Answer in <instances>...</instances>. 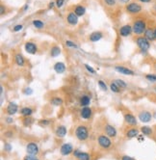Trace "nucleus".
I'll return each mask as SVG.
<instances>
[{
    "label": "nucleus",
    "instance_id": "f257e3e1",
    "mask_svg": "<svg viewBox=\"0 0 156 160\" xmlns=\"http://www.w3.org/2000/svg\"><path fill=\"white\" fill-rule=\"evenodd\" d=\"M132 29H133V33L135 35L137 36L143 35L146 32V30H147V22L144 19H137V20L134 21Z\"/></svg>",
    "mask_w": 156,
    "mask_h": 160
},
{
    "label": "nucleus",
    "instance_id": "f03ea898",
    "mask_svg": "<svg viewBox=\"0 0 156 160\" xmlns=\"http://www.w3.org/2000/svg\"><path fill=\"white\" fill-rule=\"evenodd\" d=\"M136 43L142 52H147L150 48V42L145 36H138V38L136 39Z\"/></svg>",
    "mask_w": 156,
    "mask_h": 160
},
{
    "label": "nucleus",
    "instance_id": "7ed1b4c3",
    "mask_svg": "<svg viewBox=\"0 0 156 160\" xmlns=\"http://www.w3.org/2000/svg\"><path fill=\"white\" fill-rule=\"evenodd\" d=\"M75 136L79 141H85L89 137V130L85 125H78L75 129Z\"/></svg>",
    "mask_w": 156,
    "mask_h": 160
},
{
    "label": "nucleus",
    "instance_id": "20e7f679",
    "mask_svg": "<svg viewBox=\"0 0 156 160\" xmlns=\"http://www.w3.org/2000/svg\"><path fill=\"white\" fill-rule=\"evenodd\" d=\"M127 13L131 14H140L142 12V6H141L139 3H136V2H131V3H128L125 7Z\"/></svg>",
    "mask_w": 156,
    "mask_h": 160
},
{
    "label": "nucleus",
    "instance_id": "39448f33",
    "mask_svg": "<svg viewBox=\"0 0 156 160\" xmlns=\"http://www.w3.org/2000/svg\"><path fill=\"white\" fill-rule=\"evenodd\" d=\"M97 142H98L99 146L103 149H109L112 145L110 137H108L107 135H99L97 138Z\"/></svg>",
    "mask_w": 156,
    "mask_h": 160
},
{
    "label": "nucleus",
    "instance_id": "423d86ee",
    "mask_svg": "<svg viewBox=\"0 0 156 160\" xmlns=\"http://www.w3.org/2000/svg\"><path fill=\"white\" fill-rule=\"evenodd\" d=\"M26 151H27V153L30 154V155H37L39 153V147L36 143L31 142L26 146Z\"/></svg>",
    "mask_w": 156,
    "mask_h": 160
},
{
    "label": "nucleus",
    "instance_id": "0eeeda50",
    "mask_svg": "<svg viewBox=\"0 0 156 160\" xmlns=\"http://www.w3.org/2000/svg\"><path fill=\"white\" fill-rule=\"evenodd\" d=\"M132 32H133L132 26L129 25V24H125V25L121 26L119 28V35L121 37H128V36H130L132 34Z\"/></svg>",
    "mask_w": 156,
    "mask_h": 160
},
{
    "label": "nucleus",
    "instance_id": "6e6552de",
    "mask_svg": "<svg viewBox=\"0 0 156 160\" xmlns=\"http://www.w3.org/2000/svg\"><path fill=\"white\" fill-rule=\"evenodd\" d=\"M138 119L141 121L142 123H149L150 121H151L152 119V115L150 112H148V111H142V112H140L138 116Z\"/></svg>",
    "mask_w": 156,
    "mask_h": 160
},
{
    "label": "nucleus",
    "instance_id": "1a4fd4ad",
    "mask_svg": "<svg viewBox=\"0 0 156 160\" xmlns=\"http://www.w3.org/2000/svg\"><path fill=\"white\" fill-rule=\"evenodd\" d=\"M72 151H73V147H72L71 144H69V143L64 144L60 149V152L62 155H69Z\"/></svg>",
    "mask_w": 156,
    "mask_h": 160
},
{
    "label": "nucleus",
    "instance_id": "9d476101",
    "mask_svg": "<svg viewBox=\"0 0 156 160\" xmlns=\"http://www.w3.org/2000/svg\"><path fill=\"white\" fill-rule=\"evenodd\" d=\"M24 48H25L26 52L29 53V54H36L38 51L37 45H36L34 43H31V42L26 43L25 45H24Z\"/></svg>",
    "mask_w": 156,
    "mask_h": 160
},
{
    "label": "nucleus",
    "instance_id": "9b49d317",
    "mask_svg": "<svg viewBox=\"0 0 156 160\" xmlns=\"http://www.w3.org/2000/svg\"><path fill=\"white\" fill-rule=\"evenodd\" d=\"M115 70L118 72H119V73L124 74V75H134V74H135L134 71L128 69V68L123 67V66H117V67H115Z\"/></svg>",
    "mask_w": 156,
    "mask_h": 160
},
{
    "label": "nucleus",
    "instance_id": "f8f14e48",
    "mask_svg": "<svg viewBox=\"0 0 156 160\" xmlns=\"http://www.w3.org/2000/svg\"><path fill=\"white\" fill-rule=\"evenodd\" d=\"M124 121L129 125H133L134 127V125H137V119L135 118V116H133L130 113H127L124 115Z\"/></svg>",
    "mask_w": 156,
    "mask_h": 160
},
{
    "label": "nucleus",
    "instance_id": "ddd939ff",
    "mask_svg": "<svg viewBox=\"0 0 156 160\" xmlns=\"http://www.w3.org/2000/svg\"><path fill=\"white\" fill-rule=\"evenodd\" d=\"M105 133L108 137L110 138H115L117 136V130L116 128L111 125H105Z\"/></svg>",
    "mask_w": 156,
    "mask_h": 160
},
{
    "label": "nucleus",
    "instance_id": "4468645a",
    "mask_svg": "<svg viewBox=\"0 0 156 160\" xmlns=\"http://www.w3.org/2000/svg\"><path fill=\"white\" fill-rule=\"evenodd\" d=\"M67 20L70 25H76L78 23V16L74 12H71L67 16Z\"/></svg>",
    "mask_w": 156,
    "mask_h": 160
},
{
    "label": "nucleus",
    "instance_id": "2eb2a0df",
    "mask_svg": "<svg viewBox=\"0 0 156 160\" xmlns=\"http://www.w3.org/2000/svg\"><path fill=\"white\" fill-rule=\"evenodd\" d=\"M7 113L9 114V115H14L16 112L18 111V104L16 103H14V102H10L8 104V106H7Z\"/></svg>",
    "mask_w": 156,
    "mask_h": 160
},
{
    "label": "nucleus",
    "instance_id": "dca6fc26",
    "mask_svg": "<svg viewBox=\"0 0 156 160\" xmlns=\"http://www.w3.org/2000/svg\"><path fill=\"white\" fill-rule=\"evenodd\" d=\"M81 117L84 119V120H89L90 118L92 117V109L90 107H83L82 110H81Z\"/></svg>",
    "mask_w": 156,
    "mask_h": 160
},
{
    "label": "nucleus",
    "instance_id": "f3484780",
    "mask_svg": "<svg viewBox=\"0 0 156 160\" xmlns=\"http://www.w3.org/2000/svg\"><path fill=\"white\" fill-rule=\"evenodd\" d=\"M144 36L147 39L149 42H153L155 41V36H154V29L152 28H147L146 32L144 33Z\"/></svg>",
    "mask_w": 156,
    "mask_h": 160
},
{
    "label": "nucleus",
    "instance_id": "a211bd4d",
    "mask_svg": "<svg viewBox=\"0 0 156 160\" xmlns=\"http://www.w3.org/2000/svg\"><path fill=\"white\" fill-rule=\"evenodd\" d=\"M68 130H67V127H64V125H60V127H57V129H56L55 131V134L57 137L59 138H63L66 136V134H67Z\"/></svg>",
    "mask_w": 156,
    "mask_h": 160
},
{
    "label": "nucleus",
    "instance_id": "6ab92c4d",
    "mask_svg": "<svg viewBox=\"0 0 156 160\" xmlns=\"http://www.w3.org/2000/svg\"><path fill=\"white\" fill-rule=\"evenodd\" d=\"M54 71L57 73H64L66 71V65L63 62H57L54 65Z\"/></svg>",
    "mask_w": 156,
    "mask_h": 160
},
{
    "label": "nucleus",
    "instance_id": "aec40b11",
    "mask_svg": "<svg viewBox=\"0 0 156 160\" xmlns=\"http://www.w3.org/2000/svg\"><path fill=\"white\" fill-rule=\"evenodd\" d=\"M101 39H102V33L99 32V31L92 33L91 36H90V41H91L92 43H96V42H98V41H100Z\"/></svg>",
    "mask_w": 156,
    "mask_h": 160
},
{
    "label": "nucleus",
    "instance_id": "412c9836",
    "mask_svg": "<svg viewBox=\"0 0 156 160\" xmlns=\"http://www.w3.org/2000/svg\"><path fill=\"white\" fill-rule=\"evenodd\" d=\"M140 131L142 132V134L144 136H151L153 130L150 127H147V125H145V127H142L140 129Z\"/></svg>",
    "mask_w": 156,
    "mask_h": 160
},
{
    "label": "nucleus",
    "instance_id": "4be33fe9",
    "mask_svg": "<svg viewBox=\"0 0 156 160\" xmlns=\"http://www.w3.org/2000/svg\"><path fill=\"white\" fill-rule=\"evenodd\" d=\"M139 129L137 128H130L127 132H126V137L129 138V139H132V138H137L139 135Z\"/></svg>",
    "mask_w": 156,
    "mask_h": 160
},
{
    "label": "nucleus",
    "instance_id": "5701e85b",
    "mask_svg": "<svg viewBox=\"0 0 156 160\" xmlns=\"http://www.w3.org/2000/svg\"><path fill=\"white\" fill-rule=\"evenodd\" d=\"M74 13L76 14L78 16H82L86 13V9H85V7H83L82 5H77L74 8Z\"/></svg>",
    "mask_w": 156,
    "mask_h": 160
},
{
    "label": "nucleus",
    "instance_id": "b1692460",
    "mask_svg": "<svg viewBox=\"0 0 156 160\" xmlns=\"http://www.w3.org/2000/svg\"><path fill=\"white\" fill-rule=\"evenodd\" d=\"M20 114L24 117H30L33 114V109L30 107H23L20 109Z\"/></svg>",
    "mask_w": 156,
    "mask_h": 160
},
{
    "label": "nucleus",
    "instance_id": "393cba45",
    "mask_svg": "<svg viewBox=\"0 0 156 160\" xmlns=\"http://www.w3.org/2000/svg\"><path fill=\"white\" fill-rule=\"evenodd\" d=\"M14 60H16V65L19 67H23L25 65V60H24V58L21 54H16V57H14Z\"/></svg>",
    "mask_w": 156,
    "mask_h": 160
},
{
    "label": "nucleus",
    "instance_id": "a878e982",
    "mask_svg": "<svg viewBox=\"0 0 156 160\" xmlns=\"http://www.w3.org/2000/svg\"><path fill=\"white\" fill-rule=\"evenodd\" d=\"M91 103V98H89L88 96H83L81 98H80V105L81 106H84V107H86L89 104Z\"/></svg>",
    "mask_w": 156,
    "mask_h": 160
},
{
    "label": "nucleus",
    "instance_id": "bb28decb",
    "mask_svg": "<svg viewBox=\"0 0 156 160\" xmlns=\"http://www.w3.org/2000/svg\"><path fill=\"white\" fill-rule=\"evenodd\" d=\"M61 53V48L59 47H53L50 50V55L51 57H57L59 56V54Z\"/></svg>",
    "mask_w": 156,
    "mask_h": 160
},
{
    "label": "nucleus",
    "instance_id": "cd10ccee",
    "mask_svg": "<svg viewBox=\"0 0 156 160\" xmlns=\"http://www.w3.org/2000/svg\"><path fill=\"white\" fill-rule=\"evenodd\" d=\"M76 158L78 160H90L91 159V157H90V154L87 153V152H80V154L78 155Z\"/></svg>",
    "mask_w": 156,
    "mask_h": 160
},
{
    "label": "nucleus",
    "instance_id": "c85d7f7f",
    "mask_svg": "<svg viewBox=\"0 0 156 160\" xmlns=\"http://www.w3.org/2000/svg\"><path fill=\"white\" fill-rule=\"evenodd\" d=\"M51 103H52L53 105L60 106V105H62V103H63V99L60 98H53L51 99Z\"/></svg>",
    "mask_w": 156,
    "mask_h": 160
},
{
    "label": "nucleus",
    "instance_id": "c756f323",
    "mask_svg": "<svg viewBox=\"0 0 156 160\" xmlns=\"http://www.w3.org/2000/svg\"><path fill=\"white\" fill-rule=\"evenodd\" d=\"M33 123H34L33 118H30V117H26V118L23 120V125H24V127H30V125H32Z\"/></svg>",
    "mask_w": 156,
    "mask_h": 160
},
{
    "label": "nucleus",
    "instance_id": "7c9ffc66",
    "mask_svg": "<svg viewBox=\"0 0 156 160\" xmlns=\"http://www.w3.org/2000/svg\"><path fill=\"white\" fill-rule=\"evenodd\" d=\"M110 89L113 93H119V90H121V88H119L115 82H113V83L110 84Z\"/></svg>",
    "mask_w": 156,
    "mask_h": 160
},
{
    "label": "nucleus",
    "instance_id": "2f4dec72",
    "mask_svg": "<svg viewBox=\"0 0 156 160\" xmlns=\"http://www.w3.org/2000/svg\"><path fill=\"white\" fill-rule=\"evenodd\" d=\"M33 25L35 26L36 28H38V29H41V28H43V26H45V24H43V21H41V20H33Z\"/></svg>",
    "mask_w": 156,
    "mask_h": 160
},
{
    "label": "nucleus",
    "instance_id": "473e14b6",
    "mask_svg": "<svg viewBox=\"0 0 156 160\" xmlns=\"http://www.w3.org/2000/svg\"><path fill=\"white\" fill-rule=\"evenodd\" d=\"M115 83L118 85V86L119 87V88H126V83L123 81V80H121V79H116L115 80Z\"/></svg>",
    "mask_w": 156,
    "mask_h": 160
},
{
    "label": "nucleus",
    "instance_id": "72a5a7b5",
    "mask_svg": "<svg viewBox=\"0 0 156 160\" xmlns=\"http://www.w3.org/2000/svg\"><path fill=\"white\" fill-rule=\"evenodd\" d=\"M146 79L148 80L149 82H156V74L148 73L146 75Z\"/></svg>",
    "mask_w": 156,
    "mask_h": 160
},
{
    "label": "nucleus",
    "instance_id": "f704fd0d",
    "mask_svg": "<svg viewBox=\"0 0 156 160\" xmlns=\"http://www.w3.org/2000/svg\"><path fill=\"white\" fill-rule=\"evenodd\" d=\"M66 45H67V47H69V48H78V47L73 42H71V41H67L66 42Z\"/></svg>",
    "mask_w": 156,
    "mask_h": 160
},
{
    "label": "nucleus",
    "instance_id": "c9c22d12",
    "mask_svg": "<svg viewBox=\"0 0 156 160\" xmlns=\"http://www.w3.org/2000/svg\"><path fill=\"white\" fill-rule=\"evenodd\" d=\"M104 2H105V4L107 5V6L113 7V6H115V5H116L117 0H104Z\"/></svg>",
    "mask_w": 156,
    "mask_h": 160
},
{
    "label": "nucleus",
    "instance_id": "e433bc0d",
    "mask_svg": "<svg viewBox=\"0 0 156 160\" xmlns=\"http://www.w3.org/2000/svg\"><path fill=\"white\" fill-rule=\"evenodd\" d=\"M98 86L100 87V89L101 90H103V91H107V86H106V84H105V82H103L102 80H99L98 81Z\"/></svg>",
    "mask_w": 156,
    "mask_h": 160
},
{
    "label": "nucleus",
    "instance_id": "4c0bfd02",
    "mask_svg": "<svg viewBox=\"0 0 156 160\" xmlns=\"http://www.w3.org/2000/svg\"><path fill=\"white\" fill-rule=\"evenodd\" d=\"M85 68H86V70H87L88 71L90 72V73H92V74H94V73H96V70H94V69H92V67H90L89 65L85 64Z\"/></svg>",
    "mask_w": 156,
    "mask_h": 160
},
{
    "label": "nucleus",
    "instance_id": "58836bf2",
    "mask_svg": "<svg viewBox=\"0 0 156 160\" xmlns=\"http://www.w3.org/2000/svg\"><path fill=\"white\" fill-rule=\"evenodd\" d=\"M39 123H40V125H41V127H46V125H48L50 123V121L49 120H41L39 122Z\"/></svg>",
    "mask_w": 156,
    "mask_h": 160
},
{
    "label": "nucleus",
    "instance_id": "ea45409f",
    "mask_svg": "<svg viewBox=\"0 0 156 160\" xmlns=\"http://www.w3.org/2000/svg\"><path fill=\"white\" fill-rule=\"evenodd\" d=\"M23 93L25 94L26 96H30V94H33V90L28 87V88H25V89H24Z\"/></svg>",
    "mask_w": 156,
    "mask_h": 160
},
{
    "label": "nucleus",
    "instance_id": "a19ab883",
    "mask_svg": "<svg viewBox=\"0 0 156 160\" xmlns=\"http://www.w3.org/2000/svg\"><path fill=\"white\" fill-rule=\"evenodd\" d=\"M22 28H23V25H21V24H18V25H16L14 27V32H18V31H20V30H22Z\"/></svg>",
    "mask_w": 156,
    "mask_h": 160
},
{
    "label": "nucleus",
    "instance_id": "79ce46f5",
    "mask_svg": "<svg viewBox=\"0 0 156 160\" xmlns=\"http://www.w3.org/2000/svg\"><path fill=\"white\" fill-rule=\"evenodd\" d=\"M23 160H39V159L36 157V155H30V154H28V155L24 157Z\"/></svg>",
    "mask_w": 156,
    "mask_h": 160
},
{
    "label": "nucleus",
    "instance_id": "37998d69",
    "mask_svg": "<svg viewBox=\"0 0 156 160\" xmlns=\"http://www.w3.org/2000/svg\"><path fill=\"white\" fill-rule=\"evenodd\" d=\"M56 6L58 7V8H61V7L63 6V5H64V3H65V0H56Z\"/></svg>",
    "mask_w": 156,
    "mask_h": 160
},
{
    "label": "nucleus",
    "instance_id": "c03bdc74",
    "mask_svg": "<svg viewBox=\"0 0 156 160\" xmlns=\"http://www.w3.org/2000/svg\"><path fill=\"white\" fill-rule=\"evenodd\" d=\"M4 134H5V136H6L7 138H11V137H13L14 132L13 131H6Z\"/></svg>",
    "mask_w": 156,
    "mask_h": 160
},
{
    "label": "nucleus",
    "instance_id": "a18cd8bd",
    "mask_svg": "<svg viewBox=\"0 0 156 160\" xmlns=\"http://www.w3.org/2000/svg\"><path fill=\"white\" fill-rule=\"evenodd\" d=\"M121 160H136V159H134L133 157L128 156V155H123L121 157Z\"/></svg>",
    "mask_w": 156,
    "mask_h": 160
},
{
    "label": "nucleus",
    "instance_id": "49530a36",
    "mask_svg": "<svg viewBox=\"0 0 156 160\" xmlns=\"http://www.w3.org/2000/svg\"><path fill=\"white\" fill-rule=\"evenodd\" d=\"M4 149L6 150L7 151H10L12 150V147H11V145H10V144H5Z\"/></svg>",
    "mask_w": 156,
    "mask_h": 160
},
{
    "label": "nucleus",
    "instance_id": "de8ad7c7",
    "mask_svg": "<svg viewBox=\"0 0 156 160\" xmlns=\"http://www.w3.org/2000/svg\"><path fill=\"white\" fill-rule=\"evenodd\" d=\"M80 152H81V151H80V150H74V151H73V155H74V157H77V156L80 154Z\"/></svg>",
    "mask_w": 156,
    "mask_h": 160
},
{
    "label": "nucleus",
    "instance_id": "09e8293b",
    "mask_svg": "<svg viewBox=\"0 0 156 160\" xmlns=\"http://www.w3.org/2000/svg\"><path fill=\"white\" fill-rule=\"evenodd\" d=\"M137 139H138V141H139V142H143V141H144V135H143V134L138 135Z\"/></svg>",
    "mask_w": 156,
    "mask_h": 160
},
{
    "label": "nucleus",
    "instance_id": "8fccbe9b",
    "mask_svg": "<svg viewBox=\"0 0 156 160\" xmlns=\"http://www.w3.org/2000/svg\"><path fill=\"white\" fill-rule=\"evenodd\" d=\"M55 4H56L55 2H52V1H51L50 3H49V5H48V8H49V9H52L53 7H54V5H55Z\"/></svg>",
    "mask_w": 156,
    "mask_h": 160
},
{
    "label": "nucleus",
    "instance_id": "3c124183",
    "mask_svg": "<svg viewBox=\"0 0 156 160\" xmlns=\"http://www.w3.org/2000/svg\"><path fill=\"white\" fill-rule=\"evenodd\" d=\"M119 2L123 4H128V2H130V0H119Z\"/></svg>",
    "mask_w": 156,
    "mask_h": 160
},
{
    "label": "nucleus",
    "instance_id": "603ef678",
    "mask_svg": "<svg viewBox=\"0 0 156 160\" xmlns=\"http://www.w3.org/2000/svg\"><path fill=\"white\" fill-rule=\"evenodd\" d=\"M6 122L7 123H13V119H12V118H7L6 119Z\"/></svg>",
    "mask_w": 156,
    "mask_h": 160
},
{
    "label": "nucleus",
    "instance_id": "864d4df0",
    "mask_svg": "<svg viewBox=\"0 0 156 160\" xmlns=\"http://www.w3.org/2000/svg\"><path fill=\"white\" fill-rule=\"evenodd\" d=\"M140 2H142V3H149L151 0H139Z\"/></svg>",
    "mask_w": 156,
    "mask_h": 160
},
{
    "label": "nucleus",
    "instance_id": "5fc2aeb1",
    "mask_svg": "<svg viewBox=\"0 0 156 160\" xmlns=\"http://www.w3.org/2000/svg\"><path fill=\"white\" fill-rule=\"evenodd\" d=\"M4 6H1V12H0V14H1V16H2V14H4Z\"/></svg>",
    "mask_w": 156,
    "mask_h": 160
},
{
    "label": "nucleus",
    "instance_id": "6e6d98bb",
    "mask_svg": "<svg viewBox=\"0 0 156 160\" xmlns=\"http://www.w3.org/2000/svg\"><path fill=\"white\" fill-rule=\"evenodd\" d=\"M28 9V5L27 4H26L25 5V6H24V8H23V10H24V11H26V10H27Z\"/></svg>",
    "mask_w": 156,
    "mask_h": 160
},
{
    "label": "nucleus",
    "instance_id": "4d7b16f0",
    "mask_svg": "<svg viewBox=\"0 0 156 160\" xmlns=\"http://www.w3.org/2000/svg\"><path fill=\"white\" fill-rule=\"evenodd\" d=\"M154 36H155V40H156V27L154 28Z\"/></svg>",
    "mask_w": 156,
    "mask_h": 160
},
{
    "label": "nucleus",
    "instance_id": "13d9d810",
    "mask_svg": "<svg viewBox=\"0 0 156 160\" xmlns=\"http://www.w3.org/2000/svg\"><path fill=\"white\" fill-rule=\"evenodd\" d=\"M154 90H155V92H156V87H155V88H154Z\"/></svg>",
    "mask_w": 156,
    "mask_h": 160
},
{
    "label": "nucleus",
    "instance_id": "bf43d9fd",
    "mask_svg": "<svg viewBox=\"0 0 156 160\" xmlns=\"http://www.w3.org/2000/svg\"><path fill=\"white\" fill-rule=\"evenodd\" d=\"M155 71H156V65H155Z\"/></svg>",
    "mask_w": 156,
    "mask_h": 160
}]
</instances>
